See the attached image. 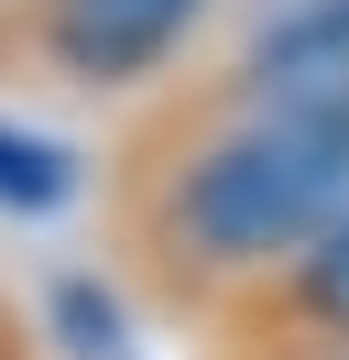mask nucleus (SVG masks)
<instances>
[{"label":"nucleus","mask_w":349,"mask_h":360,"mask_svg":"<svg viewBox=\"0 0 349 360\" xmlns=\"http://www.w3.org/2000/svg\"><path fill=\"white\" fill-rule=\"evenodd\" d=\"M229 0H0V88L142 110L218 44Z\"/></svg>","instance_id":"2"},{"label":"nucleus","mask_w":349,"mask_h":360,"mask_svg":"<svg viewBox=\"0 0 349 360\" xmlns=\"http://www.w3.org/2000/svg\"><path fill=\"white\" fill-rule=\"evenodd\" d=\"M273 360H349V338H317V349H273Z\"/></svg>","instance_id":"6"},{"label":"nucleus","mask_w":349,"mask_h":360,"mask_svg":"<svg viewBox=\"0 0 349 360\" xmlns=\"http://www.w3.org/2000/svg\"><path fill=\"white\" fill-rule=\"evenodd\" d=\"M0 360H33V349H22V328H11V316H0Z\"/></svg>","instance_id":"7"},{"label":"nucleus","mask_w":349,"mask_h":360,"mask_svg":"<svg viewBox=\"0 0 349 360\" xmlns=\"http://www.w3.org/2000/svg\"><path fill=\"white\" fill-rule=\"evenodd\" d=\"M349 207V110L164 88L99 153V251L164 328L208 338Z\"/></svg>","instance_id":"1"},{"label":"nucleus","mask_w":349,"mask_h":360,"mask_svg":"<svg viewBox=\"0 0 349 360\" xmlns=\"http://www.w3.org/2000/svg\"><path fill=\"white\" fill-rule=\"evenodd\" d=\"M87 197V164L65 153L55 131H22L11 110H0V207L11 219H55V207Z\"/></svg>","instance_id":"5"},{"label":"nucleus","mask_w":349,"mask_h":360,"mask_svg":"<svg viewBox=\"0 0 349 360\" xmlns=\"http://www.w3.org/2000/svg\"><path fill=\"white\" fill-rule=\"evenodd\" d=\"M174 88H208V98H305V110H349V0H229L218 44L196 55Z\"/></svg>","instance_id":"3"},{"label":"nucleus","mask_w":349,"mask_h":360,"mask_svg":"<svg viewBox=\"0 0 349 360\" xmlns=\"http://www.w3.org/2000/svg\"><path fill=\"white\" fill-rule=\"evenodd\" d=\"M317 338H349V207L273 273V284H251L208 328V360H273V349H317Z\"/></svg>","instance_id":"4"}]
</instances>
